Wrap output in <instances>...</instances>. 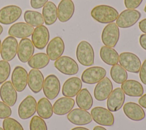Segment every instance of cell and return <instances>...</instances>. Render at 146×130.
Segmentation results:
<instances>
[{
	"label": "cell",
	"instance_id": "obj_12",
	"mask_svg": "<svg viewBox=\"0 0 146 130\" xmlns=\"http://www.w3.org/2000/svg\"><path fill=\"white\" fill-rule=\"evenodd\" d=\"M36 110V100L33 96L29 95L26 96L20 103L18 109V116L21 119H27L34 115Z\"/></svg>",
	"mask_w": 146,
	"mask_h": 130
},
{
	"label": "cell",
	"instance_id": "obj_25",
	"mask_svg": "<svg viewBox=\"0 0 146 130\" xmlns=\"http://www.w3.org/2000/svg\"><path fill=\"white\" fill-rule=\"evenodd\" d=\"M44 76L38 69H32L28 74L27 84L30 89L35 94L39 92L43 88Z\"/></svg>",
	"mask_w": 146,
	"mask_h": 130
},
{
	"label": "cell",
	"instance_id": "obj_22",
	"mask_svg": "<svg viewBox=\"0 0 146 130\" xmlns=\"http://www.w3.org/2000/svg\"><path fill=\"white\" fill-rule=\"evenodd\" d=\"M82 82L78 77H71L65 81L62 87V94L64 96L73 98L82 90Z\"/></svg>",
	"mask_w": 146,
	"mask_h": 130
},
{
	"label": "cell",
	"instance_id": "obj_20",
	"mask_svg": "<svg viewBox=\"0 0 146 130\" xmlns=\"http://www.w3.org/2000/svg\"><path fill=\"white\" fill-rule=\"evenodd\" d=\"M34 52V46L29 38L22 39L18 44L17 55L19 60L22 63L27 62Z\"/></svg>",
	"mask_w": 146,
	"mask_h": 130
},
{
	"label": "cell",
	"instance_id": "obj_1",
	"mask_svg": "<svg viewBox=\"0 0 146 130\" xmlns=\"http://www.w3.org/2000/svg\"><path fill=\"white\" fill-rule=\"evenodd\" d=\"M91 15L97 22L101 23H110L113 22L118 17V11L113 7L100 5L94 7Z\"/></svg>",
	"mask_w": 146,
	"mask_h": 130
},
{
	"label": "cell",
	"instance_id": "obj_17",
	"mask_svg": "<svg viewBox=\"0 0 146 130\" xmlns=\"http://www.w3.org/2000/svg\"><path fill=\"white\" fill-rule=\"evenodd\" d=\"M67 117L70 122L76 125H87L92 121L91 113L80 108L71 110L68 113Z\"/></svg>",
	"mask_w": 146,
	"mask_h": 130
},
{
	"label": "cell",
	"instance_id": "obj_24",
	"mask_svg": "<svg viewBox=\"0 0 146 130\" xmlns=\"http://www.w3.org/2000/svg\"><path fill=\"white\" fill-rule=\"evenodd\" d=\"M58 18L61 22L68 21L75 11V6L71 0H62L58 6Z\"/></svg>",
	"mask_w": 146,
	"mask_h": 130
},
{
	"label": "cell",
	"instance_id": "obj_11",
	"mask_svg": "<svg viewBox=\"0 0 146 130\" xmlns=\"http://www.w3.org/2000/svg\"><path fill=\"white\" fill-rule=\"evenodd\" d=\"M18 46L17 40L14 37H6L1 44V55L3 60L7 62L12 60L17 54Z\"/></svg>",
	"mask_w": 146,
	"mask_h": 130
},
{
	"label": "cell",
	"instance_id": "obj_10",
	"mask_svg": "<svg viewBox=\"0 0 146 130\" xmlns=\"http://www.w3.org/2000/svg\"><path fill=\"white\" fill-rule=\"evenodd\" d=\"M22 9L16 5H9L0 9V23L10 25L16 22L22 15Z\"/></svg>",
	"mask_w": 146,
	"mask_h": 130
},
{
	"label": "cell",
	"instance_id": "obj_36",
	"mask_svg": "<svg viewBox=\"0 0 146 130\" xmlns=\"http://www.w3.org/2000/svg\"><path fill=\"white\" fill-rule=\"evenodd\" d=\"M30 130H47L44 120L38 116H34L30 122Z\"/></svg>",
	"mask_w": 146,
	"mask_h": 130
},
{
	"label": "cell",
	"instance_id": "obj_16",
	"mask_svg": "<svg viewBox=\"0 0 146 130\" xmlns=\"http://www.w3.org/2000/svg\"><path fill=\"white\" fill-rule=\"evenodd\" d=\"M124 101L125 94L121 88H116L107 98V109L111 112H116L123 107Z\"/></svg>",
	"mask_w": 146,
	"mask_h": 130
},
{
	"label": "cell",
	"instance_id": "obj_50",
	"mask_svg": "<svg viewBox=\"0 0 146 130\" xmlns=\"http://www.w3.org/2000/svg\"><path fill=\"white\" fill-rule=\"evenodd\" d=\"M0 130H3V128H2L0 127Z\"/></svg>",
	"mask_w": 146,
	"mask_h": 130
},
{
	"label": "cell",
	"instance_id": "obj_35",
	"mask_svg": "<svg viewBox=\"0 0 146 130\" xmlns=\"http://www.w3.org/2000/svg\"><path fill=\"white\" fill-rule=\"evenodd\" d=\"M2 126L3 130H24L22 125L17 120L11 117L4 119Z\"/></svg>",
	"mask_w": 146,
	"mask_h": 130
},
{
	"label": "cell",
	"instance_id": "obj_33",
	"mask_svg": "<svg viewBox=\"0 0 146 130\" xmlns=\"http://www.w3.org/2000/svg\"><path fill=\"white\" fill-rule=\"evenodd\" d=\"M25 22L33 27H38L44 23L42 14L33 10H26L23 15Z\"/></svg>",
	"mask_w": 146,
	"mask_h": 130
},
{
	"label": "cell",
	"instance_id": "obj_39",
	"mask_svg": "<svg viewBox=\"0 0 146 130\" xmlns=\"http://www.w3.org/2000/svg\"><path fill=\"white\" fill-rule=\"evenodd\" d=\"M143 0H124V5L128 9H135L141 3Z\"/></svg>",
	"mask_w": 146,
	"mask_h": 130
},
{
	"label": "cell",
	"instance_id": "obj_30",
	"mask_svg": "<svg viewBox=\"0 0 146 130\" xmlns=\"http://www.w3.org/2000/svg\"><path fill=\"white\" fill-rule=\"evenodd\" d=\"M100 56L103 62L108 65L113 66L119 62V55L112 47L102 46L100 50Z\"/></svg>",
	"mask_w": 146,
	"mask_h": 130
},
{
	"label": "cell",
	"instance_id": "obj_38",
	"mask_svg": "<svg viewBox=\"0 0 146 130\" xmlns=\"http://www.w3.org/2000/svg\"><path fill=\"white\" fill-rule=\"evenodd\" d=\"M11 115V109L8 105L2 101H0V119L9 117Z\"/></svg>",
	"mask_w": 146,
	"mask_h": 130
},
{
	"label": "cell",
	"instance_id": "obj_28",
	"mask_svg": "<svg viewBox=\"0 0 146 130\" xmlns=\"http://www.w3.org/2000/svg\"><path fill=\"white\" fill-rule=\"evenodd\" d=\"M42 15L46 25L54 24L58 18V10L55 4L51 1L47 2L43 7Z\"/></svg>",
	"mask_w": 146,
	"mask_h": 130
},
{
	"label": "cell",
	"instance_id": "obj_5",
	"mask_svg": "<svg viewBox=\"0 0 146 130\" xmlns=\"http://www.w3.org/2000/svg\"><path fill=\"white\" fill-rule=\"evenodd\" d=\"M120 37L119 27L115 23H110L104 27L102 32V41L107 47H114Z\"/></svg>",
	"mask_w": 146,
	"mask_h": 130
},
{
	"label": "cell",
	"instance_id": "obj_4",
	"mask_svg": "<svg viewBox=\"0 0 146 130\" xmlns=\"http://www.w3.org/2000/svg\"><path fill=\"white\" fill-rule=\"evenodd\" d=\"M55 67L61 73L67 75H74L79 71V66L74 59L68 56H62L54 63Z\"/></svg>",
	"mask_w": 146,
	"mask_h": 130
},
{
	"label": "cell",
	"instance_id": "obj_19",
	"mask_svg": "<svg viewBox=\"0 0 146 130\" xmlns=\"http://www.w3.org/2000/svg\"><path fill=\"white\" fill-rule=\"evenodd\" d=\"M64 51V43L59 36L52 39L46 48V54L51 60H56L62 56Z\"/></svg>",
	"mask_w": 146,
	"mask_h": 130
},
{
	"label": "cell",
	"instance_id": "obj_34",
	"mask_svg": "<svg viewBox=\"0 0 146 130\" xmlns=\"http://www.w3.org/2000/svg\"><path fill=\"white\" fill-rule=\"evenodd\" d=\"M110 75L112 79L117 84H122L127 80L128 78L126 70L118 64L112 66L110 70Z\"/></svg>",
	"mask_w": 146,
	"mask_h": 130
},
{
	"label": "cell",
	"instance_id": "obj_9",
	"mask_svg": "<svg viewBox=\"0 0 146 130\" xmlns=\"http://www.w3.org/2000/svg\"><path fill=\"white\" fill-rule=\"evenodd\" d=\"M106 70L102 67H91L83 72L81 80L88 84H96L106 77Z\"/></svg>",
	"mask_w": 146,
	"mask_h": 130
},
{
	"label": "cell",
	"instance_id": "obj_26",
	"mask_svg": "<svg viewBox=\"0 0 146 130\" xmlns=\"http://www.w3.org/2000/svg\"><path fill=\"white\" fill-rule=\"evenodd\" d=\"M75 105V100L69 97H62L54 103L53 112L57 115H64L68 113Z\"/></svg>",
	"mask_w": 146,
	"mask_h": 130
},
{
	"label": "cell",
	"instance_id": "obj_48",
	"mask_svg": "<svg viewBox=\"0 0 146 130\" xmlns=\"http://www.w3.org/2000/svg\"><path fill=\"white\" fill-rule=\"evenodd\" d=\"M1 41L0 40V53H1Z\"/></svg>",
	"mask_w": 146,
	"mask_h": 130
},
{
	"label": "cell",
	"instance_id": "obj_29",
	"mask_svg": "<svg viewBox=\"0 0 146 130\" xmlns=\"http://www.w3.org/2000/svg\"><path fill=\"white\" fill-rule=\"evenodd\" d=\"M76 103L79 108L87 111L93 105V98L87 88L82 89L76 96Z\"/></svg>",
	"mask_w": 146,
	"mask_h": 130
},
{
	"label": "cell",
	"instance_id": "obj_14",
	"mask_svg": "<svg viewBox=\"0 0 146 130\" xmlns=\"http://www.w3.org/2000/svg\"><path fill=\"white\" fill-rule=\"evenodd\" d=\"M28 74L26 70L21 66L14 68L11 75V83L18 92L23 91L26 87Z\"/></svg>",
	"mask_w": 146,
	"mask_h": 130
},
{
	"label": "cell",
	"instance_id": "obj_31",
	"mask_svg": "<svg viewBox=\"0 0 146 130\" xmlns=\"http://www.w3.org/2000/svg\"><path fill=\"white\" fill-rule=\"evenodd\" d=\"M36 112L39 117L44 119H48L52 116V105L47 98L39 99L36 104Z\"/></svg>",
	"mask_w": 146,
	"mask_h": 130
},
{
	"label": "cell",
	"instance_id": "obj_27",
	"mask_svg": "<svg viewBox=\"0 0 146 130\" xmlns=\"http://www.w3.org/2000/svg\"><path fill=\"white\" fill-rule=\"evenodd\" d=\"M121 88L124 93L131 97H141L144 94V88L142 84L137 80H127L121 85Z\"/></svg>",
	"mask_w": 146,
	"mask_h": 130
},
{
	"label": "cell",
	"instance_id": "obj_8",
	"mask_svg": "<svg viewBox=\"0 0 146 130\" xmlns=\"http://www.w3.org/2000/svg\"><path fill=\"white\" fill-rule=\"evenodd\" d=\"M42 88L46 98L53 100L59 94L60 90V81L55 75H49L44 79Z\"/></svg>",
	"mask_w": 146,
	"mask_h": 130
},
{
	"label": "cell",
	"instance_id": "obj_23",
	"mask_svg": "<svg viewBox=\"0 0 146 130\" xmlns=\"http://www.w3.org/2000/svg\"><path fill=\"white\" fill-rule=\"evenodd\" d=\"M123 111L125 116L133 121H141L145 116L143 108L134 102L126 103L123 106Z\"/></svg>",
	"mask_w": 146,
	"mask_h": 130
},
{
	"label": "cell",
	"instance_id": "obj_18",
	"mask_svg": "<svg viewBox=\"0 0 146 130\" xmlns=\"http://www.w3.org/2000/svg\"><path fill=\"white\" fill-rule=\"evenodd\" d=\"M0 97L3 103L10 107L14 106L17 100V92L10 81L3 83L0 88Z\"/></svg>",
	"mask_w": 146,
	"mask_h": 130
},
{
	"label": "cell",
	"instance_id": "obj_49",
	"mask_svg": "<svg viewBox=\"0 0 146 130\" xmlns=\"http://www.w3.org/2000/svg\"><path fill=\"white\" fill-rule=\"evenodd\" d=\"M144 10L145 13H146V5H145V7H144Z\"/></svg>",
	"mask_w": 146,
	"mask_h": 130
},
{
	"label": "cell",
	"instance_id": "obj_41",
	"mask_svg": "<svg viewBox=\"0 0 146 130\" xmlns=\"http://www.w3.org/2000/svg\"><path fill=\"white\" fill-rule=\"evenodd\" d=\"M48 0H30L31 6L35 9H39L43 7Z\"/></svg>",
	"mask_w": 146,
	"mask_h": 130
},
{
	"label": "cell",
	"instance_id": "obj_13",
	"mask_svg": "<svg viewBox=\"0 0 146 130\" xmlns=\"http://www.w3.org/2000/svg\"><path fill=\"white\" fill-rule=\"evenodd\" d=\"M31 35V41L36 48L43 50L48 44L50 34L48 29L46 26L41 25L36 27Z\"/></svg>",
	"mask_w": 146,
	"mask_h": 130
},
{
	"label": "cell",
	"instance_id": "obj_46",
	"mask_svg": "<svg viewBox=\"0 0 146 130\" xmlns=\"http://www.w3.org/2000/svg\"><path fill=\"white\" fill-rule=\"evenodd\" d=\"M93 130H107L105 128L102 127V126H99V125H97V126H95Z\"/></svg>",
	"mask_w": 146,
	"mask_h": 130
},
{
	"label": "cell",
	"instance_id": "obj_15",
	"mask_svg": "<svg viewBox=\"0 0 146 130\" xmlns=\"http://www.w3.org/2000/svg\"><path fill=\"white\" fill-rule=\"evenodd\" d=\"M112 91V82L108 78L105 77L96 85L94 90V95L96 100L104 101L108 98Z\"/></svg>",
	"mask_w": 146,
	"mask_h": 130
},
{
	"label": "cell",
	"instance_id": "obj_32",
	"mask_svg": "<svg viewBox=\"0 0 146 130\" xmlns=\"http://www.w3.org/2000/svg\"><path fill=\"white\" fill-rule=\"evenodd\" d=\"M49 62L50 59L47 54L43 52H39L32 56L27 63L30 67L38 70L46 67Z\"/></svg>",
	"mask_w": 146,
	"mask_h": 130
},
{
	"label": "cell",
	"instance_id": "obj_40",
	"mask_svg": "<svg viewBox=\"0 0 146 130\" xmlns=\"http://www.w3.org/2000/svg\"><path fill=\"white\" fill-rule=\"evenodd\" d=\"M139 77L141 82L144 84L146 85V59L144 60L141 66L139 71Z\"/></svg>",
	"mask_w": 146,
	"mask_h": 130
},
{
	"label": "cell",
	"instance_id": "obj_44",
	"mask_svg": "<svg viewBox=\"0 0 146 130\" xmlns=\"http://www.w3.org/2000/svg\"><path fill=\"white\" fill-rule=\"evenodd\" d=\"M138 101H139V105L141 107H143L144 108L146 109V94L144 95H143L140 97V98H139Z\"/></svg>",
	"mask_w": 146,
	"mask_h": 130
},
{
	"label": "cell",
	"instance_id": "obj_3",
	"mask_svg": "<svg viewBox=\"0 0 146 130\" xmlns=\"http://www.w3.org/2000/svg\"><path fill=\"white\" fill-rule=\"evenodd\" d=\"M120 65L126 71L132 73L139 72L141 63L139 58L130 52H124L119 55Z\"/></svg>",
	"mask_w": 146,
	"mask_h": 130
},
{
	"label": "cell",
	"instance_id": "obj_37",
	"mask_svg": "<svg viewBox=\"0 0 146 130\" xmlns=\"http://www.w3.org/2000/svg\"><path fill=\"white\" fill-rule=\"evenodd\" d=\"M10 65L4 60H0V84L3 83L9 77L10 74Z\"/></svg>",
	"mask_w": 146,
	"mask_h": 130
},
{
	"label": "cell",
	"instance_id": "obj_45",
	"mask_svg": "<svg viewBox=\"0 0 146 130\" xmlns=\"http://www.w3.org/2000/svg\"><path fill=\"white\" fill-rule=\"evenodd\" d=\"M71 130H90L87 128L85 127H75L72 129H71Z\"/></svg>",
	"mask_w": 146,
	"mask_h": 130
},
{
	"label": "cell",
	"instance_id": "obj_42",
	"mask_svg": "<svg viewBox=\"0 0 146 130\" xmlns=\"http://www.w3.org/2000/svg\"><path fill=\"white\" fill-rule=\"evenodd\" d=\"M139 43L141 47L146 50V34H141L139 38Z\"/></svg>",
	"mask_w": 146,
	"mask_h": 130
},
{
	"label": "cell",
	"instance_id": "obj_6",
	"mask_svg": "<svg viewBox=\"0 0 146 130\" xmlns=\"http://www.w3.org/2000/svg\"><path fill=\"white\" fill-rule=\"evenodd\" d=\"M91 115L94 121L100 125L110 127L114 124L113 115L107 108L95 107L91 109Z\"/></svg>",
	"mask_w": 146,
	"mask_h": 130
},
{
	"label": "cell",
	"instance_id": "obj_43",
	"mask_svg": "<svg viewBox=\"0 0 146 130\" xmlns=\"http://www.w3.org/2000/svg\"><path fill=\"white\" fill-rule=\"evenodd\" d=\"M139 27L143 32L146 34V18L143 19L139 22Z\"/></svg>",
	"mask_w": 146,
	"mask_h": 130
},
{
	"label": "cell",
	"instance_id": "obj_2",
	"mask_svg": "<svg viewBox=\"0 0 146 130\" xmlns=\"http://www.w3.org/2000/svg\"><path fill=\"white\" fill-rule=\"evenodd\" d=\"M78 62L84 66H91L94 63V51L91 44L86 41H81L76 51Z\"/></svg>",
	"mask_w": 146,
	"mask_h": 130
},
{
	"label": "cell",
	"instance_id": "obj_47",
	"mask_svg": "<svg viewBox=\"0 0 146 130\" xmlns=\"http://www.w3.org/2000/svg\"><path fill=\"white\" fill-rule=\"evenodd\" d=\"M2 32H3V27H2V26L0 25V35L2 33Z\"/></svg>",
	"mask_w": 146,
	"mask_h": 130
},
{
	"label": "cell",
	"instance_id": "obj_7",
	"mask_svg": "<svg viewBox=\"0 0 146 130\" xmlns=\"http://www.w3.org/2000/svg\"><path fill=\"white\" fill-rule=\"evenodd\" d=\"M141 17V13L135 9L123 11L116 19V24L120 28H129L133 26Z\"/></svg>",
	"mask_w": 146,
	"mask_h": 130
},
{
	"label": "cell",
	"instance_id": "obj_21",
	"mask_svg": "<svg viewBox=\"0 0 146 130\" xmlns=\"http://www.w3.org/2000/svg\"><path fill=\"white\" fill-rule=\"evenodd\" d=\"M34 30V27L27 23L18 22L9 28L8 34L14 38H27L32 35Z\"/></svg>",
	"mask_w": 146,
	"mask_h": 130
}]
</instances>
